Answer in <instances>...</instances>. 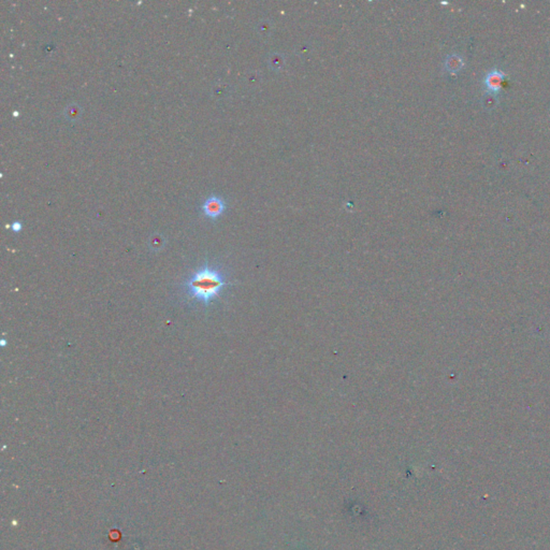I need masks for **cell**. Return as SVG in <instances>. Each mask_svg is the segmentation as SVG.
<instances>
[{"instance_id": "obj_2", "label": "cell", "mask_w": 550, "mask_h": 550, "mask_svg": "<svg viewBox=\"0 0 550 550\" xmlns=\"http://www.w3.org/2000/svg\"><path fill=\"white\" fill-rule=\"evenodd\" d=\"M226 209V202L224 199L217 196H212L206 198L204 203L202 204V210L207 217L210 218H217L220 215L224 213Z\"/></svg>"}, {"instance_id": "obj_4", "label": "cell", "mask_w": 550, "mask_h": 550, "mask_svg": "<svg viewBox=\"0 0 550 550\" xmlns=\"http://www.w3.org/2000/svg\"><path fill=\"white\" fill-rule=\"evenodd\" d=\"M462 66V59L457 55H450L446 59V68L450 72L458 71Z\"/></svg>"}, {"instance_id": "obj_5", "label": "cell", "mask_w": 550, "mask_h": 550, "mask_svg": "<svg viewBox=\"0 0 550 550\" xmlns=\"http://www.w3.org/2000/svg\"><path fill=\"white\" fill-rule=\"evenodd\" d=\"M11 229L13 230L14 232H20V231H21V229H22V224H21L20 221L13 222L12 226H11Z\"/></svg>"}, {"instance_id": "obj_1", "label": "cell", "mask_w": 550, "mask_h": 550, "mask_svg": "<svg viewBox=\"0 0 550 550\" xmlns=\"http://www.w3.org/2000/svg\"><path fill=\"white\" fill-rule=\"evenodd\" d=\"M230 283L226 272L220 266L204 263L183 283L184 293L190 301L201 303L207 308L218 299Z\"/></svg>"}, {"instance_id": "obj_3", "label": "cell", "mask_w": 550, "mask_h": 550, "mask_svg": "<svg viewBox=\"0 0 550 550\" xmlns=\"http://www.w3.org/2000/svg\"><path fill=\"white\" fill-rule=\"evenodd\" d=\"M504 83V74L499 70H493L486 78V85L489 91L496 92L501 89Z\"/></svg>"}, {"instance_id": "obj_6", "label": "cell", "mask_w": 550, "mask_h": 550, "mask_svg": "<svg viewBox=\"0 0 550 550\" xmlns=\"http://www.w3.org/2000/svg\"><path fill=\"white\" fill-rule=\"evenodd\" d=\"M2 345H3V346L6 345V341H2Z\"/></svg>"}]
</instances>
